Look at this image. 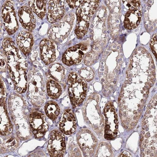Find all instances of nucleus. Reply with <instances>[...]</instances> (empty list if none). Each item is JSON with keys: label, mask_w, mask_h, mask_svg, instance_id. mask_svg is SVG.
Segmentation results:
<instances>
[{"label": "nucleus", "mask_w": 157, "mask_h": 157, "mask_svg": "<svg viewBox=\"0 0 157 157\" xmlns=\"http://www.w3.org/2000/svg\"><path fill=\"white\" fill-rule=\"evenodd\" d=\"M143 156H144V157H145V155L144 154H143Z\"/></svg>", "instance_id": "35"}, {"label": "nucleus", "mask_w": 157, "mask_h": 157, "mask_svg": "<svg viewBox=\"0 0 157 157\" xmlns=\"http://www.w3.org/2000/svg\"><path fill=\"white\" fill-rule=\"evenodd\" d=\"M113 83L114 84H116V81H113Z\"/></svg>", "instance_id": "37"}, {"label": "nucleus", "mask_w": 157, "mask_h": 157, "mask_svg": "<svg viewBox=\"0 0 157 157\" xmlns=\"http://www.w3.org/2000/svg\"><path fill=\"white\" fill-rule=\"evenodd\" d=\"M46 1H30L29 5L32 10L39 17L43 18L46 12Z\"/></svg>", "instance_id": "23"}, {"label": "nucleus", "mask_w": 157, "mask_h": 157, "mask_svg": "<svg viewBox=\"0 0 157 157\" xmlns=\"http://www.w3.org/2000/svg\"><path fill=\"white\" fill-rule=\"evenodd\" d=\"M141 93H143V91H141Z\"/></svg>", "instance_id": "42"}, {"label": "nucleus", "mask_w": 157, "mask_h": 157, "mask_svg": "<svg viewBox=\"0 0 157 157\" xmlns=\"http://www.w3.org/2000/svg\"><path fill=\"white\" fill-rule=\"evenodd\" d=\"M3 47L7 58L9 75L14 84V89L18 93H24L27 88L28 78L26 71L27 63L12 38L4 39Z\"/></svg>", "instance_id": "1"}, {"label": "nucleus", "mask_w": 157, "mask_h": 157, "mask_svg": "<svg viewBox=\"0 0 157 157\" xmlns=\"http://www.w3.org/2000/svg\"><path fill=\"white\" fill-rule=\"evenodd\" d=\"M4 50H1V71L4 72L6 70L7 64V56Z\"/></svg>", "instance_id": "28"}, {"label": "nucleus", "mask_w": 157, "mask_h": 157, "mask_svg": "<svg viewBox=\"0 0 157 157\" xmlns=\"http://www.w3.org/2000/svg\"><path fill=\"white\" fill-rule=\"evenodd\" d=\"M121 74V70L120 71V74Z\"/></svg>", "instance_id": "41"}, {"label": "nucleus", "mask_w": 157, "mask_h": 157, "mask_svg": "<svg viewBox=\"0 0 157 157\" xmlns=\"http://www.w3.org/2000/svg\"><path fill=\"white\" fill-rule=\"evenodd\" d=\"M128 81H125V84H128Z\"/></svg>", "instance_id": "32"}, {"label": "nucleus", "mask_w": 157, "mask_h": 157, "mask_svg": "<svg viewBox=\"0 0 157 157\" xmlns=\"http://www.w3.org/2000/svg\"><path fill=\"white\" fill-rule=\"evenodd\" d=\"M18 47L25 55L31 52L34 44V37L31 32L23 31L20 33L17 38Z\"/></svg>", "instance_id": "16"}, {"label": "nucleus", "mask_w": 157, "mask_h": 157, "mask_svg": "<svg viewBox=\"0 0 157 157\" xmlns=\"http://www.w3.org/2000/svg\"><path fill=\"white\" fill-rule=\"evenodd\" d=\"M47 150L51 157H63L66 150L64 136L58 131L54 130L50 133Z\"/></svg>", "instance_id": "12"}, {"label": "nucleus", "mask_w": 157, "mask_h": 157, "mask_svg": "<svg viewBox=\"0 0 157 157\" xmlns=\"http://www.w3.org/2000/svg\"><path fill=\"white\" fill-rule=\"evenodd\" d=\"M67 2L71 8L74 9L80 4L81 1H67Z\"/></svg>", "instance_id": "30"}, {"label": "nucleus", "mask_w": 157, "mask_h": 157, "mask_svg": "<svg viewBox=\"0 0 157 157\" xmlns=\"http://www.w3.org/2000/svg\"><path fill=\"white\" fill-rule=\"evenodd\" d=\"M138 107H140V104H138Z\"/></svg>", "instance_id": "38"}, {"label": "nucleus", "mask_w": 157, "mask_h": 157, "mask_svg": "<svg viewBox=\"0 0 157 157\" xmlns=\"http://www.w3.org/2000/svg\"><path fill=\"white\" fill-rule=\"evenodd\" d=\"M136 54H137V52L136 51L135 52V53H134V55H136Z\"/></svg>", "instance_id": "33"}, {"label": "nucleus", "mask_w": 157, "mask_h": 157, "mask_svg": "<svg viewBox=\"0 0 157 157\" xmlns=\"http://www.w3.org/2000/svg\"><path fill=\"white\" fill-rule=\"evenodd\" d=\"M148 113H149V112H148ZM150 113V112H149V113Z\"/></svg>", "instance_id": "43"}, {"label": "nucleus", "mask_w": 157, "mask_h": 157, "mask_svg": "<svg viewBox=\"0 0 157 157\" xmlns=\"http://www.w3.org/2000/svg\"><path fill=\"white\" fill-rule=\"evenodd\" d=\"M63 1H51L48 7V20L50 23H54L59 21L65 13Z\"/></svg>", "instance_id": "15"}, {"label": "nucleus", "mask_w": 157, "mask_h": 157, "mask_svg": "<svg viewBox=\"0 0 157 157\" xmlns=\"http://www.w3.org/2000/svg\"><path fill=\"white\" fill-rule=\"evenodd\" d=\"M99 1H84L77 10L78 15L86 21H89L95 13L99 4Z\"/></svg>", "instance_id": "18"}, {"label": "nucleus", "mask_w": 157, "mask_h": 157, "mask_svg": "<svg viewBox=\"0 0 157 157\" xmlns=\"http://www.w3.org/2000/svg\"><path fill=\"white\" fill-rule=\"evenodd\" d=\"M131 76H132V75H129V77H131Z\"/></svg>", "instance_id": "36"}, {"label": "nucleus", "mask_w": 157, "mask_h": 157, "mask_svg": "<svg viewBox=\"0 0 157 157\" xmlns=\"http://www.w3.org/2000/svg\"><path fill=\"white\" fill-rule=\"evenodd\" d=\"M78 16V20L75 33L77 36L81 37L83 36L87 31L89 24L81 16Z\"/></svg>", "instance_id": "26"}, {"label": "nucleus", "mask_w": 157, "mask_h": 157, "mask_svg": "<svg viewBox=\"0 0 157 157\" xmlns=\"http://www.w3.org/2000/svg\"><path fill=\"white\" fill-rule=\"evenodd\" d=\"M40 47L41 58L46 64L54 62L59 55L57 45L49 39H44L40 43Z\"/></svg>", "instance_id": "13"}, {"label": "nucleus", "mask_w": 157, "mask_h": 157, "mask_svg": "<svg viewBox=\"0 0 157 157\" xmlns=\"http://www.w3.org/2000/svg\"><path fill=\"white\" fill-rule=\"evenodd\" d=\"M113 152L109 144L102 142L100 144L97 150L95 157H112Z\"/></svg>", "instance_id": "25"}, {"label": "nucleus", "mask_w": 157, "mask_h": 157, "mask_svg": "<svg viewBox=\"0 0 157 157\" xmlns=\"http://www.w3.org/2000/svg\"><path fill=\"white\" fill-rule=\"evenodd\" d=\"M3 136L1 137V153H4L15 151L19 144L17 139L12 136Z\"/></svg>", "instance_id": "20"}, {"label": "nucleus", "mask_w": 157, "mask_h": 157, "mask_svg": "<svg viewBox=\"0 0 157 157\" xmlns=\"http://www.w3.org/2000/svg\"><path fill=\"white\" fill-rule=\"evenodd\" d=\"M59 124L60 131L64 134L70 135L75 132L76 121L75 114L72 110L67 109L63 112Z\"/></svg>", "instance_id": "14"}, {"label": "nucleus", "mask_w": 157, "mask_h": 157, "mask_svg": "<svg viewBox=\"0 0 157 157\" xmlns=\"http://www.w3.org/2000/svg\"><path fill=\"white\" fill-rule=\"evenodd\" d=\"M89 47L87 44L81 43L70 48L63 56V62L69 66L80 63L88 51Z\"/></svg>", "instance_id": "8"}, {"label": "nucleus", "mask_w": 157, "mask_h": 157, "mask_svg": "<svg viewBox=\"0 0 157 157\" xmlns=\"http://www.w3.org/2000/svg\"><path fill=\"white\" fill-rule=\"evenodd\" d=\"M71 157H82V155L80 151L76 147H73L70 151Z\"/></svg>", "instance_id": "29"}, {"label": "nucleus", "mask_w": 157, "mask_h": 157, "mask_svg": "<svg viewBox=\"0 0 157 157\" xmlns=\"http://www.w3.org/2000/svg\"><path fill=\"white\" fill-rule=\"evenodd\" d=\"M49 71L56 80L65 86V69L62 65L58 63L52 64L49 67Z\"/></svg>", "instance_id": "22"}, {"label": "nucleus", "mask_w": 157, "mask_h": 157, "mask_svg": "<svg viewBox=\"0 0 157 157\" xmlns=\"http://www.w3.org/2000/svg\"><path fill=\"white\" fill-rule=\"evenodd\" d=\"M99 101L98 95L95 94L91 95L84 104L82 110L85 121L100 135L103 132L104 118L99 108Z\"/></svg>", "instance_id": "3"}, {"label": "nucleus", "mask_w": 157, "mask_h": 157, "mask_svg": "<svg viewBox=\"0 0 157 157\" xmlns=\"http://www.w3.org/2000/svg\"><path fill=\"white\" fill-rule=\"evenodd\" d=\"M74 15L68 14L58 22L52 25L48 33V36L52 40L61 43L67 38L74 27Z\"/></svg>", "instance_id": "6"}, {"label": "nucleus", "mask_w": 157, "mask_h": 157, "mask_svg": "<svg viewBox=\"0 0 157 157\" xmlns=\"http://www.w3.org/2000/svg\"><path fill=\"white\" fill-rule=\"evenodd\" d=\"M69 97L73 105L77 106L86 98L87 90L86 82L75 72L70 74L68 78Z\"/></svg>", "instance_id": "5"}, {"label": "nucleus", "mask_w": 157, "mask_h": 157, "mask_svg": "<svg viewBox=\"0 0 157 157\" xmlns=\"http://www.w3.org/2000/svg\"><path fill=\"white\" fill-rule=\"evenodd\" d=\"M12 127L7 111L5 100H1V134L7 136L11 133Z\"/></svg>", "instance_id": "19"}, {"label": "nucleus", "mask_w": 157, "mask_h": 157, "mask_svg": "<svg viewBox=\"0 0 157 157\" xmlns=\"http://www.w3.org/2000/svg\"><path fill=\"white\" fill-rule=\"evenodd\" d=\"M113 107V104L109 102L104 110L106 117L104 137L108 140L116 137L117 134V116Z\"/></svg>", "instance_id": "11"}, {"label": "nucleus", "mask_w": 157, "mask_h": 157, "mask_svg": "<svg viewBox=\"0 0 157 157\" xmlns=\"http://www.w3.org/2000/svg\"><path fill=\"white\" fill-rule=\"evenodd\" d=\"M116 71L117 72H118V70H116Z\"/></svg>", "instance_id": "39"}, {"label": "nucleus", "mask_w": 157, "mask_h": 157, "mask_svg": "<svg viewBox=\"0 0 157 157\" xmlns=\"http://www.w3.org/2000/svg\"><path fill=\"white\" fill-rule=\"evenodd\" d=\"M46 87L48 94L52 99H57L62 93V89L61 85L52 77L48 78Z\"/></svg>", "instance_id": "21"}, {"label": "nucleus", "mask_w": 157, "mask_h": 157, "mask_svg": "<svg viewBox=\"0 0 157 157\" xmlns=\"http://www.w3.org/2000/svg\"><path fill=\"white\" fill-rule=\"evenodd\" d=\"M76 139L78 146L87 157L94 152L98 141L90 131L86 128L81 129L77 133Z\"/></svg>", "instance_id": "9"}, {"label": "nucleus", "mask_w": 157, "mask_h": 157, "mask_svg": "<svg viewBox=\"0 0 157 157\" xmlns=\"http://www.w3.org/2000/svg\"><path fill=\"white\" fill-rule=\"evenodd\" d=\"M143 90H145V88H143Z\"/></svg>", "instance_id": "40"}, {"label": "nucleus", "mask_w": 157, "mask_h": 157, "mask_svg": "<svg viewBox=\"0 0 157 157\" xmlns=\"http://www.w3.org/2000/svg\"><path fill=\"white\" fill-rule=\"evenodd\" d=\"M28 77L27 97L34 105L41 106L46 99L43 75L40 71L33 68L29 71Z\"/></svg>", "instance_id": "4"}, {"label": "nucleus", "mask_w": 157, "mask_h": 157, "mask_svg": "<svg viewBox=\"0 0 157 157\" xmlns=\"http://www.w3.org/2000/svg\"><path fill=\"white\" fill-rule=\"evenodd\" d=\"M29 122L35 137H42L48 127L44 114L38 110L33 109L29 114Z\"/></svg>", "instance_id": "10"}, {"label": "nucleus", "mask_w": 157, "mask_h": 157, "mask_svg": "<svg viewBox=\"0 0 157 157\" xmlns=\"http://www.w3.org/2000/svg\"><path fill=\"white\" fill-rule=\"evenodd\" d=\"M10 113L16 130L17 135L22 140L30 139L32 132L29 121L28 107L20 96L11 95L8 101Z\"/></svg>", "instance_id": "2"}, {"label": "nucleus", "mask_w": 157, "mask_h": 157, "mask_svg": "<svg viewBox=\"0 0 157 157\" xmlns=\"http://www.w3.org/2000/svg\"><path fill=\"white\" fill-rule=\"evenodd\" d=\"M2 15L5 28L9 35L14 34L19 28L14 2L6 1L2 8Z\"/></svg>", "instance_id": "7"}, {"label": "nucleus", "mask_w": 157, "mask_h": 157, "mask_svg": "<svg viewBox=\"0 0 157 157\" xmlns=\"http://www.w3.org/2000/svg\"><path fill=\"white\" fill-rule=\"evenodd\" d=\"M119 157H132V155L128 152H123Z\"/></svg>", "instance_id": "31"}, {"label": "nucleus", "mask_w": 157, "mask_h": 157, "mask_svg": "<svg viewBox=\"0 0 157 157\" xmlns=\"http://www.w3.org/2000/svg\"><path fill=\"white\" fill-rule=\"evenodd\" d=\"M20 22L22 27L29 31H32L35 27L36 21L33 13L29 8L25 6L18 11Z\"/></svg>", "instance_id": "17"}, {"label": "nucleus", "mask_w": 157, "mask_h": 157, "mask_svg": "<svg viewBox=\"0 0 157 157\" xmlns=\"http://www.w3.org/2000/svg\"><path fill=\"white\" fill-rule=\"evenodd\" d=\"M45 111L47 116L53 121H55L60 114V108L57 103L53 101L48 102L45 106Z\"/></svg>", "instance_id": "24"}, {"label": "nucleus", "mask_w": 157, "mask_h": 157, "mask_svg": "<svg viewBox=\"0 0 157 157\" xmlns=\"http://www.w3.org/2000/svg\"><path fill=\"white\" fill-rule=\"evenodd\" d=\"M121 100V98H119V99H118V101H120Z\"/></svg>", "instance_id": "34"}, {"label": "nucleus", "mask_w": 157, "mask_h": 157, "mask_svg": "<svg viewBox=\"0 0 157 157\" xmlns=\"http://www.w3.org/2000/svg\"><path fill=\"white\" fill-rule=\"evenodd\" d=\"M78 73L82 78L88 82L90 81L94 77V72L89 68L81 69Z\"/></svg>", "instance_id": "27"}]
</instances>
